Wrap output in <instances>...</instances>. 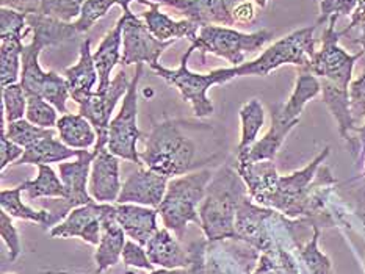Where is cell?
<instances>
[{"instance_id": "cell-1", "label": "cell", "mask_w": 365, "mask_h": 274, "mask_svg": "<svg viewBox=\"0 0 365 274\" xmlns=\"http://www.w3.org/2000/svg\"><path fill=\"white\" fill-rule=\"evenodd\" d=\"M218 157L210 125L182 120L154 124L146 135V149L140 152L143 164L166 177L185 176Z\"/></svg>"}, {"instance_id": "cell-2", "label": "cell", "mask_w": 365, "mask_h": 274, "mask_svg": "<svg viewBox=\"0 0 365 274\" xmlns=\"http://www.w3.org/2000/svg\"><path fill=\"white\" fill-rule=\"evenodd\" d=\"M250 196L239 171L225 164L213 174L200 206L201 229L209 243L235 240V216L240 204Z\"/></svg>"}, {"instance_id": "cell-3", "label": "cell", "mask_w": 365, "mask_h": 274, "mask_svg": "<svg viewBox=\"0 0 365 274\" xmlns=\"http://www.w3.org/2000/svg\"><path fill=\"white\" fill-rule=\"evenodd\" d=\"M213 177L210 169H197L185 176L173 177L166 188V194L157 207L163 226L182 241L185 238L187 226L193 223L201 226L200 206L207 193Z\"/></svg>"}, {"instance_id": "cell-4", "label": "cell", "mask_w": 365, "mask_h": 274, "mask_svg": "<svg viewBox=\"0 0 365 274\" xmlns=\"http://www.w3.org/2000/svg\"><path fill=\"white\" fill-rule=\"evenodd\" d=\"M315 28L317 26L303 27L290 35L277 39L262 52L257 58L245 61L240 66H232V73L237 77H267L269 73L279 69L284 65H293L307 70L315 55Z\"/></svg>"}, {"instance_id": "cell-5", "label": "cell", "mask_w": 365, "mask_h": 274, "mask_svg": "<svg viewBox=\"0 0 365 274\" xmlns=\"http://www.w3.org/2000/svg\"><path fill=\"white\" fill-rule=\"evenodd\" d=\"M195 51V46H190L187 52L182 55L178 68H165L160 63H157V65L150 66V69L182 94V99L193 107L196 117H209L213 113V102L207 96L209 90L215 85L229 83L234 80L235 75L232 68L215 69L207 74H197L190 70L188 60Z\"/></svg>"}, {"instance_id": "cell-6", "label": "cell", "mask_w": 365, "mask_h": 274, "mask_svg": "<svg viewBox=\"0 0 365 274\" xmlns=\"http://www.w3.org/2000/svg\"><path fill=\"white\" fill-rule=\"evenodd\" d=\"M273 31L262 28L252 33H243L232 27L225 26H204L200 28L195 49L201 52L202 58L205 53H212L231 63L232 66H240L246 60V55L257 53L260 49L272 41Z\"/></svg>"}, {"instance_id": "cell-7", "label": "cell", "mask_w": 365, "mask_h": 274, "mask_svg": "<svg viewBox=\"0 0 365 274\" xmlns=\"http://www.w3.org/2000/svg\"><path fill=\"white\" fill-rule=\"evenodd\" d=\"M94 157H96V151L83 149L82 154L74 162L68 160L58 163L60 179L63 185H65L66 196L65 199L53 198L43 204V209L49 211V218H47V223L44 226L46 231H51L52 227L60 224L71 214V210L96 202L91 198L88 188Z\"/></svg>"}, {"instance_id": "cell-8", "label": "cell", "mask_w": 365, "mask_h": 274, "mask_svg": "<svg viewBox=\"0 0 365 274\" xmlns=\"http://www.w3.org/2000/svg\"><path fill=\"white\" fill-rule=\"evenodd\" d=\"M145 65L140 63L135 68V75L130 82L129 90L123 98V105L108 127V151L115 154L118 159L132 162L143 167L140 152L137 149L138 139L146 137L138 129V83L141 80Z\"/></svg>"}, {"instance_id": "cell-9", "label": "cell", "mask_w": 365, "mask_h": 274, "mask_svg": "<svg viewBox=\"0 0 365 274\" xmlns=\"http://www.w3.org/2000/svg\"><path fill=\"white\" fill-rule=\"evenodd\" d=\"M337 21V16H332L327 23V28L322 33V47L315 52L307 70L319 77L320 80H328L340 86V88L350 90L354 65L356 61L364 57L365 52L348 53L339 44L340 33L336 30Z\"/></svg>"}, {"instance_id": "cell-10", "label": "cell", "mask_w": 365, "mask_h": 274, "mask_svg": "<svg viewBox=\"0 0 365 274\" xmlns=\"http://www.w3.org/2000/svg\"><path fill=\"white\" fill-rule=\"evenodd\" d=\"M125 70H120L104 91H94L85 98L78 108L82 116L88 120L98 133V143L94 147H106L108 143V127L112 122V115L121 98L125 96L130 86Z\"/></svg>"}, {"instance_id": "cell-11", "label": "cell", "mask_w": 365, "mask_h": 274, "mask_svg": "<svg viewBox=\"0 0 365 274\" xmlns=\"http://www.w3.org/2000/svg\"><path fill=\"white\" fill-rule=\"evenodd\" d=\"M123 66L148 63L149 68L158 63L162 53L174 44V41H160L150 33L145 21L137 14H123Z\"/></svg>"}, {"instance_id": "cell-12", "label": "cell", "mask_w": 365, "mask_h": 274, "mask_svg": "<svg viewBox=\"0 0 365 274\" xmlns=\"http://www.w3.org/2000/svg\"><path fill=\"white\" fill-rule=\"evenodd\" d=\"M107 204L91 202L71 210L60 224L49 231L52 238H81L88 245L98 246L102 231V216Z\"/></svg>"}, {"instance_id": "cell-13", "label": "cell", "mask_w": 365, "mask_h": 274, "mask_svg": "<svg viewBox=\"0 0 365 274\" xmlns=\"http://www.w3.org/2000/svg\"><path fill=\"white\" fill-rule=\"evenodd\" d=\"M170 177L154 169L140 167L124 180L118 204H137V206L157 209L160 206Z\"/></svg>"}, {"instance_id": "cell-14", "label": "cell", "mask_w": 365, "mask_h": 274, "mask_svg": "<svg viewBox=\"0 0 365 274\" xmlns=\"http://www.w3.org/2000/svg\"><path fill=\"white\" fill-rule=\"evenodd\" d=\"M94 157L90 172V194L99 204H115L121 193L120 160L108 147H94Z\"/></svg>"}, {"instance_id": "cell-15", "label": "cell", "mask_w": 365, "mask_h": 274, "mask_svg": "<svg viewBox=\"0 0 365 274\" xmlns=\"http://www.w3.org/2000/svg\"><path fill=\"white\" fill-rule=\"evenodd\" d=\"M125 232L116 219L115 204H107V209L102 216V231L101 240L94 253V263L96 270L93 274H102L110 266H115L121 262L123 249L125 245Z\"/></svg>"}, {"instance_id": "cell-16", "label": "cell", "mask_w": 365, "mask_h": 274, "mask_svg": "<svg viewBox=\"0 0 365 274\" xmlns=\"http://www.w3.org/2000/svg\"><path fill=\"white\" fill-rule=\"evenodd\" d=\"M116 219L130 240L146 246L148 241L158 231V210L137 204H115Z\"/></svg>"}, {"instance_id": "cell-17", "label": "cell", "mask_w": 365, "mask_h": 274, "mask_svg": "<svg viewBox=\"0 0 365 274\" xmlns=\"http://www.w3.org/2000/svg\"><path fill=\"white\" fill-rule=\"evenodd\" d=\"M65 77L69 85L71 99L78 105L81 102L94 93V86L99 83L96 63L93 58L91 41L83 39L78 49V60L76 65L65 69Z\"/></svg>"}, {"instance_id": "cell-18", "label": "cell", "mask_w": 365, "mask_h": 274, "mask_svg": "<svg viewBox=\"0 0 365 274\" xmlns=\"http://www.w3.org/2000/svg\"><path fill=\"white\" fill-rule=\"evenodd\" d=\"M149 10L141 14V19L145 21L146 27L150 33L160 41H174V39L187 38L190 43H195L197 33H200V26L190 19L176 21L170 18L168 14L160 11V4L150 2Z\"/></svg>"}, {"instance_id": "cell-19", "label": "cell", "mask_w": 365, "mask_h": 274, "mask_svg": "<svg viewBox=\"0 0 365 274\" xmlns=\"http://www.w3.org/2000/svg\"><path fill=\"white\" fill-rule=\"evenodd\" d=\"M322 93L320 78L309 70L299 69L295 88H293L289 100L285 104L272 105V117L282 122L299 121V115L303 113L306 104Z\"/></svg>"}, {"instance_id": "cell-20", "label": "cell", "mask_w": 365, "mask_h": 274, "mask_svg": "<svg viewBox=\"0 0 365 274\" xmlns=\"http://www.w3.org/2000/svg\"><path fill=\"white\" fill-rule=\"evenodd\" d=\"M146 253L154 266L165 270H176V268H188L190 254L188 249L182 248L180 240L176 235L171 233L170 229L162 227L158 229L154 237L148 241Z\"/></svg>"}, {"instance_id": "cell-21", "label": "cell", "mask_w": 365, "mask_h": 274, "mask_svg": "<svg viewBox=\"0 0 365 274\" xmlns=\"http://www.w3.org/2000/svg\"><path fill=\"white\" fill-rule=\"evenodd\" d=\"M123 19L120 18L116 21L115 27L107 31L106 36L102 38L98 49L93 52L94 63H96V69L99 74V83L98 91H104L110 85V75H112L113 69L121 65L123 58Z\"/></svg>"}, {"instance_id": "cell-22", "label": "cell", "mask_w": 365, "mask_h": 274, "mask_svg": "<svg viewBox=\"0 0 365 274\" xmlns=\"http://www.w3.org/2000/svg\"><path fill=\"white\" fill-rule=\"evenodd\" d=\"M299 121L282 122L272 117V127L264 137L257 139L246 151L237 152V163H257V162H274V157L282 146L285 137L297 127Z\"/></svg>"}, {"instance_id": "cell-23", "label": "cell", "mask_w": 365, "mask_h": 274, "mask_svg": "<svg viewBox=\"0 0 365 274\" xmlns=\"http://www.w3.org/2000/svg\"><path fill=\"white\" fill-rule=\"evenodd\" d=\"M27 22L29 27L31 28V39L41 43L44 49H51V47H58L65 43L74 41L81 35L77 31L74 22H61L47 18V16L41 13L27 14Z\"/></svg>"}, {"instance_id": "cell-24", "label": "cell", "mask_w": 365, "mask_h": 274, "mask_svg": "<svg viewBox=\"0 0 365 274\" xmlns=\"http://www.w3.org/2000/svg\"><path fill=\"white\" fill-rule=\"evenodd\" d=\"M320 83H322L323 102L327 104L329 113L334 116L340 137L344 138L346 146H350L353 139V133L356 129V124L351 116V108H350V90L340 88V86L331 83L328 80H320Z\"/></svg>"}, {"instance_id": "cell-25", "label": "cell", "mask_w": 365, "mask_h": 274, "mask_svg": "<svg viewBox=\"0 0 365 274\" xmlns=\"http://www.w3.org/2000/svg\"><path fill=\"white\" fill-rule=\"evenodd\" d=\"M245 0H192L185 18L204 26H235L234 10Z\"/></svg>"}, {"instance_id": "cell-26", "label": "cell", "mask_w": 365, "mask_h": 274, "mask_svg": "<svg viewBox=\"0 0 365 274\" xmlns=\"http://www.w3.org/2000/svg\"><path fill=\"white\" fill-rule=\"evenodd\" d=\"M82 151L71 149L63 143L61 139L55 137H47L36 144L27 147L24 155L14 164H51V163H63L68 160L77 159Z\"/></svg>"}, {"instance_id": "cell-27", "label": "cell", "mask_w": 365, "mask_h": 274, "mask_svg": "<svg viewBox=\"0 0 365 274\" xmlns=\"http://www.w3.org/2000/svg\"><path fill=\"white\" fill-rule=\"evenodd\" d=\"M57 130L63 143L71 149H77V151L90 149L98 143L96 129L81 113L61 115L57 122Z\"/></svg>"}, {"instance_id": "cell-28", "label": "cell", "mask_w": 365, "mask_h": 274, "mask_svg": "<svg viewBox=\"0 0 365 274\" xmlns=\"http://www.w3.org/2000/svg\"><path fill=\"white\" fill-rule=\"evenodd\" d=\"M21 186L31 202L39 198L65 199L66 196L65 185H63L60 176H57V172L52 169L51 164H38L36 179L26 180V182L21 184Z\"/></svg>"}, {"instance_id": "cell-29", "label": "cell", "mask_w": 365, "mask_h": 274, "mask_svg": "<svg viewBox=\"0 0 365 274\" xmlns=\"http://www.w3.org/2000/svg\"><path fill=\"white\" fill-rule=\"evenodd\" d=\"M24 188L21 184L14 188H4L0 191V207L8 215L16 219H24V221H31L39 226H46L47 218H49V211L46 209H34L27 206L22 199Z\"/></svg>"}, {"instance_id": "cell-30", "label": "cell", "mask_w": 365, "mask_h": 274, "mask_svg": "<svg viewBox=\"0 0 365 274\" xmlns=\"http://www.w3.org/2000/svg\"><path fill=\"white\" fill-rule=\"evenodd\" d=\"M21 39H4L0 41V80L2 88L19 83L22 73V51Z\"/></svg>"}, {"instance_id": "cell-31", "label": "cell", "mask_w": 365, "mask_h": 274, "mask_svg": "<svg viewBox=\"0 0 365 274\" xmlns=\"http://www.w3.org/2000/svg\"><path fill=\"white\" fill-rule=\"evenodd\" d=\"M240 122H242V135L240 143L237 146V152L246 151L257 141L260 129L264 127L265 112L264 105L259 99H251L240 108Z\"/></svg>"}, {"instance_id": "cell-32", "label": "cell", "mask_w": 365, "mask_h": 274, "mask_svg": "<svg viewBox=\"0 0 365 274\" xmlns=\"http://www.w3.org/2000/svg\"><path fill=\"white\" fill-rule=\"evenodd\" d=\"M2 129L5 130L8 138L24 149L36 144L38 141H41L47 137L58 135V130L38 127V125L31 124L27 120H19V121L6 124V121L2 117Z\"/></svg>"}, {"instance_id": "cell-33", "label": "cell", "mask_w": 365, "mask_h": 274, "mask_svg": "<svg viewBox=\"0 0 365 274\" xmlns=\"http://www.w3.org/2000/svg\"><path fill=\"white\" fill-rule=\"evenodd\" d=\"M320 227L314 226V235L306 245L299 246V258L304 263L309 274H332V263L327 254L319 248Z\"/></svg>"}, {"instance_id": "cell-34", "label": "cell", "mask_w": 365, "mask_h": 274, "mask_svg": "<svg viewBox=\"0 0 365 274\" xmlns=\"http://www.w3.org/2000/svg\"><path fill=\"white\" fill-rule=\"evenodd\" d=\"M31 35L29 27L27 14L11 10V8H0V41L4 39H21L24 41Z\"/></svg>"}, {"instance_id": "cell-35", "label": "cell", "mask_w": 365, "mask_h": 274, "mask_svg": "<svg viewBox=\"0 0 365 274\" xmlns=\"http://www.w3.org/2000/svg\"><path fill=\"white\" fill-rule=\"evenodd\" d=\"M27 102L29 98L21 83L2 88V113L6 124L24 120V116L27 113Z\"/></svg>"}, {"instance_id": "cell-36", "label": "cell", "mask_w": 365, "mask_h": 274, "mask_svg": "<svg viewBox=\"0 0 365 274\" xmlns=\"http://www.w3.org/2000/svg\"><path fill=\"white\" fill-rule=\"evenodd\" d=\"M85 2L86 0H41L38 13L47 18L73 23L81 18Z\"/></svg>"}, {"instance_id": "cell-37", "label": "cell", "mask_w": 365, "mask_h": 274, "mask_svg": "<svg viewBox=\"0 0 365 274\" xmlns=\"http://www.w3.org/2000/svg\"><path fill=\"white\" fill-rule=\"evenodd\" d=\"M27 113L26 120L31 124L38 125V127L44 129H53L57 127V122L60 120L58 110L52 104H49L41 96H27Z\"/></svg>"}, {"instance_id": "cell-38", "label": "cell", "mask_w": 365, "mask_h": 274, "mask_svg": "<svg viewBox=\"0 0 365 274\" xmlns=\"http://www.w3.org/2000/svg\"><path fill=\"white\" fill-rule=\"evenodd\" d=\"M115 5L116 0H86L82 8L81 18L74 22L78 33L90 31L102 18H106Z\"/></svg>"}, {"instance_id": "cell-39", "label": "cell", "mask_w": 365, "mask_h": 274, "mask_svg": "<svg viewBox=\"0 0 365 274\" xmlns=\"http://www.w3.org/2000/svg\"><path fill=\"white\" fill-rule=\"evenodd\" d=\"M0 237L8 248V260L16 262L22 254L21 235L13 224V218L6 211H0Z\"/></svg>"}, {"instance_id": "cell-40", "label": "cell", "mask_w": 365, "mask_h": 274, "mask_svg": "<svg viewBox=\"0 0 365 274\" xmlns=\"http://www.w3.org/2000/svg\"><path fill=\"white\" fill-rule=\"evenodd\" d=\"M121 260L125 266H129V268L132 266V268H135V270L154 271V265H153V262H150V258L146 253V248L138 245V243L133 240L125 241Z\"/></svg>"}, {"instance_id": "cell-41", "label": "cell", "mask_w": 365, "mask_h": 274, "mask_svg": "<svg viewBox=\"0 0 365 274\" xmlns=\"http://www.w3.org/2000/svg\"><path fill=\"white\" fill-rule=\"evenodd\" d=\"M320 13L317 19V26L328 23L332 16L342 18V16H351L358 6L359 0H320Z\"/></svg>"}, {"instance_id": "cell-42", "label": "cell", "mask_w": 365, "mask_h": 274, "mask_svg": "<svg viewBox=\"0 0 365 274\" xmlns=\"http://www.w3.org/2000/svg\"><path fill=\"white\" fill-rule=\"evenodd\" d=\"M350 108L356 127H359L365 122V69L350 85Z\"/></svg>"}, {"instance_id": "cell-43", "label": "cell", "mask_w": 365, "mask_h": 274, "mask_svg": "<svg viewBox=\"0 0 365 274\" xmlns=\"http://www.w3.org/2000/svg\"><path fill=\"white\" fill-rule=\"evenodd\" d=\"M24 151L26 149L8 138L5 130L2 129V138H0V168H2V171H5L8 164H14L18 162L24 155Z\"/></svg>"}, {"instance_id": "cell-44", "label": "cell", "mask_w": 365, "mask_h": 274, "mask_svg": "<svg viewBox=\"0 0 365 274\" xmlns=\"http://www.w3.org/2000/svg\"><path fill=\"white\" fill-rule=\"evenodd\" d=\"M0 4L5 8H11V10L31 14L38 13L41 0H0Z\"/></svg>"}, {"instance_id": "cell-45", "label": "cell", "mask_w": 365, "mask_h": 274, "mask_svg": "<svg viewBox=\"0 0 365 274\" xmlns=\"http://www.w3.org/2000/svg\"><path fill=\"white\" fill-rule=\"evenodd\" d=\"M256 8H254V4L248 2V0H245V2H242L234 10L235 23H251L256 19Z\"/></svg>"}, {"instance_id": "cell-46", "label": "cell", "mask_w": 365, "mask_h": 274, "mask_svg": "<svg viewBox=\"0 0 365 274\" xmlns=\"http://www.w3.org/2000/svg\"><path fill=\"white\" fill-rule=\"evenodd\" d=\"M132 274H135V271H132ZM146 274H188L187 268H176V270H165V268H158L154 271H149Z\"/></svg>"}, {"instance_id": "cell-47", "label": "cell", "mask_w": 365, "mask_h": 274, "mask_svg": "<svg viewBox=\"0 0 365 274\" xmlns=\"http://www.w3.org/2000/svg\"><path fill=\"white\" fill-rule=\"evenodd\" d=\"M354 43H356V44H359V46H361V51H364V52H365V33H361V35H359V38L356 39Z\"/></svg>"}, {"instance_id": "cell-48", "label": "cell", "mask_w": 365, "mask_h": 274, "mask_svg": "<svg viewBox=\"0 0 365 274\" xmlns=\"http://www.w3.org/2000/svg\"><path fill=\"white\" fill-rule=\"evenodd\" d=\"M254 2H256V5L260 8H267L268 5V0H254Z\"/></svg>"}, {"instance_id": "cell-49", "label": "cell", "mask_w": 365, "mask_h": 274, "mask_svg": "<svg viewBox=\"0 0 365 274\" xmlns=\"http://www.w3.org/2000/svg\"><path fill=\"white\" fill-rule=\"evenodd\" d=\"M57 274H66V273H57Z\"/></svg>"}, {"instance_id": "cell-50", "label": "cell", "mask_w": 365, "mask_h": 274, "mask_svg": "<svg viewBox=\"0 0 365 274\" xmlns=\"http://www.w3.org/2000/svg\"><path fill=\"white\" fill-rule=\"evenodd\" d=\"M315 2H320V0H315Z\"/></svg>"}, {"instance_id": "cell-51", "label": "cell", "mask_w": 365, "mask_h": 274, "mask_svg": "<svg viewBox=\"0 0 365 274\" xmlns=\"http://www.w3.org/2000/svg\"><path fill=\"white\" fill-rule=\"evenodd\" d=\"M8 274H10V273H8ZM11 274H13V273H11Z\"/></svg>"}]
</instances>
